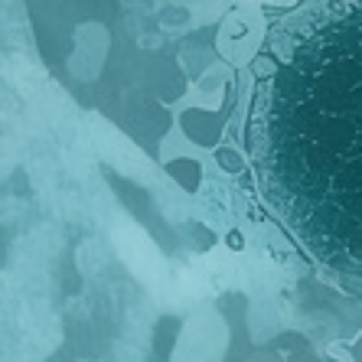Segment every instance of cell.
I'll return each mask as SVG.
<instances>
[{
	"mask_svg": "<svg viewBox=\"0 0 362 362\" xmlns=\"http://www.w3.org/2000/svg\"><path fill=\"white\" fill-rule=\"evenodd\" d=\"M262 189L313 262L362 284V0H327L255 92Z\"/></svg>",
	"mask_w": 362,
	"mask_h": 362,
	"instance_id": "1",
	"label": "cell"
}]
</instances>
